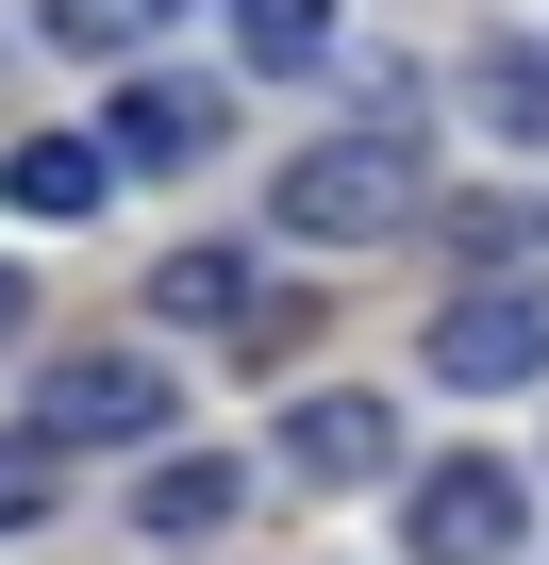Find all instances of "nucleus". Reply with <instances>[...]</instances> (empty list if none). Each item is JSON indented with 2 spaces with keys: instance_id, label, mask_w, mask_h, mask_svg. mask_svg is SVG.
<instances>
[{
  "instance_id": "12",
  "label": "nucleus",
  "mask_w": 549,
  "mask_h": 565,
  "mask_svg": "<svg viewBox=\"0 0 549 565\" xmlns=\"http://www.w3.org/2000/svg\"><path fill=\"white\" fill-rule=\"evenodd\" d=\"M51 499H67V449L51 433H0V532H34Z\"/></svg>"
},
{
  "instance_id": "10",
  "label": "nucleus",
  "mask_w": 549,
  "mask_h": 565,
  "mask_svg": "<svg viewBox=\"0 0 549 565\" xmlns=\"http://www.w3.org/2000/svg\"><path fill=\"white\" fill-rule=\"evenodd\" d=\"M150 532H167V548H217V532H233V466H217V449H200V466H150Z\"/></svg>"
},
{
  "instance_id": "5",
  "label": "nucleus",
  "mask_w": 549,
  "mask_h": 565,
  "mask_svg": "<svg viewBox=\"0 0 549 565\" xmlns=\"http://www.w3.org/2000/svg\"><path fill=\"white\" fill-rule=\"evenodd\" d=\"M284 466H300V482H383V466H400V416H383L367 383H334V399L284 416Z\"/></svg>"
},
{
  "instance_id": "14",
  "label": "nucleus",
  "mask_w": 549,
  "mask_h": 565,
  "mask_svg": "<svg viewBox=\"0 0 549 565\" xmlns=\"http://www.w3.org/2000/svg\"><path fill=\"white\" fill-rule=\"evenodd\" d=\"M18 317H34V282H18V266H0V350H18Z\"/></svg>"
},
{
  "instance_id": "9",
  "label": "nucleus",
  "mask_w": 549,
  "mask_h": 565,
  "mask_svg": "<svg viewBox=\"0 0 549 565\" xmlns=\"http://www.w3.org/2000/svg\"><path fill=\"white\" fill-rule=\"evenodd\" d=\"M334 34H350L334 0H233V51H250V67H284V84H300V67H334Z\"/></svg>"
},
{
  "instance_id": "11",
  "label": "nucleus",
  "mask_w": 549,
  "mask_h": 565,
  "mask_svg": "<svg viewBox=\"0 0 549 565\" xmlns=\"http://www.w3.org/2000/svg\"><path fill=\"white\" fill-rule=\"evenodd\" d=\"M167 18H183V0H34V34H51V51H150Z\"/></svg>"
},
{
  "instance_id": "13",
  "label": "nucleus",
  "mask_w": 549,
  "mask_h": 565,
  "mask_svg": "<svg viewBox=\"0 0 549 565\" xmlns=\"http://www.w3.org/2000/svg\"><path fill=\"white\" fill-rule=\"evenodd\" d=\"M483 117H499V134H549V67L499 51V67H483Z\"/></svg>"
},
{
  "instance_id": "1",
  "label": "nucleus",
  "mask_w": 549,
  "mask_h": 565,
  "mask_svg": "<svg viewBox=\"0 0 549 565\" xmlns=\"http://www.w3.org/2000/svg\"><path fill=\"white\" fill-rule=\"evenodd\" d=\"M416 200H433V150H416V117H350V134H317V150L284 167V200H266V216H284L300 249H383Z\"/></svg>"
},
{
  "instance_id": "4",
  "label": "nucleus",
  "mask_w": 549,
  "mask_h": 565,
  "mask_svg": "<svg viewBox=\"0 0 549 565\" xmlns=\"http://www.w3.org/2000/svg\"><path fill=\"white\" fill-rule=\"evenodd\" d=\"M400 548L416 565H516V482L466 449V466H433L416 499H400Z\"/></svg>"
},
{
  "instance_id": "2",
  "label": "nucleus",
  "mask_w": 549,
  "mask_h": 565,
  "mask_svg": "<svg viewBox=\"0 0 549 565\" xmlns=\"http://www.w3.org/2000/svg\"><path fill=\"white\" fill-rule=\"evenodd\" d=\"M167 416H183V383H167L150 350H51V366H34V433H51V449H150Z\"/></svg>"
},
{
  "instance_id": "8",
  "label": "nucleus",
  "mask_w": 549,
  "mask_h": 565,
  "mask_svg": "<svg viewBox=\"0 0 549 565\" xmlns=\"http://www.w3.org/2000/svg\"><path fill=\"white\" fill-rule=\"evenodd\" d=\"M150 317H183V333H266V317H250V249H167Z\"/></svg>"
},
{
  "instance_id": "3",
  "label": "nucleus",
  "mask_w": 549,
  "mask_h": 565,
  "mask_svg": "<svg viewBox=\"0 0 549 565\" xmlns=\"http://www.w3.org/2000/svg\"><path fill=\"white\" fill-rule=\"evenodd\" d=\"M433 383H450V399L549 383V282H466V300L433 317Z\"/></svg>"
},
{
  "instance_id": "7",
  "label": "nucleus",
  "mask_w": 549,
  "mask_h": 565,
  "mask_svg": "<svg viewBox=\"0 0 549 565\" xmlns=\"http://www.w3.org/2000/svg\"><path fill=\"white\" fill-rule=\"evenodd\" d=\"M0 200H18V216H101L117 200V150L101 134H34L18 167H0Z\"/></svg>"
},
{
  "instance_id": "6",
  "label": "nucleus",
  "mask_w": 549,
  "mask_h": 565,
  "mask_svg": "<svg viewBox=\"0 0 549 565\" xmlns=\"http://www.w3.org/2000/svg\"><path fill=\"white\" fill-rule=\"evenodd\" d=\"M101 150H117V167H200V150H217V84H134V100L101 117Z\"/></svg>"
}]
</instances>
